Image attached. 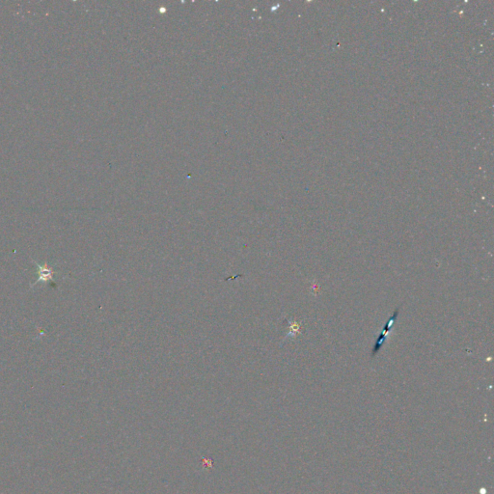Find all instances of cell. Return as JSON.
Returning <instances> with one entry per match:
<instances>
[{
	"label": "cell",
	"mask_w": 494,
	"mask_h": 494,
	"mask_svg": "<svg viewBox=\"0 0 494 494\" xmlns=\"http://www.w3.org/2000/svg\"><path fill=\"white\" fill-rule=\"evenodd\" d=\"M40 268V277L38 278V281L41 280V281H47V280H50L52 279L53 277V272L50 268L48 267H39Z\"/></svg>",
	"instance_id": "7a4b0ae2"
},
{
	"label": "cell",
	"mask_w": 494,
	"mask_h": 494,
	"mask_svg": "<svg viewBox=\"0 0 494 494\" xmlns=\"http://www.w3.org/2000/svg\"><path fill=\"white\" fill-rule=\"evenodd\" d=\"M398 316H399V309H397V310L394 312V314L390 317V319L388 320V322L385 324V330L382 331V333L379 335V337L377 338V342H376L375 346H374V350H373V353H372L373 356H375V355L379 352V350L381 349V346L385 344V341L387 340L389 331L391 330L393 324L397 321Z\"/></svg>",
	"instance_id": "6da1fadb"
}]
</instances>
